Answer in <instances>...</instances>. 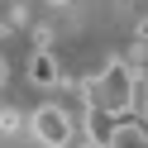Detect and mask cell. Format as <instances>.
I'll return each mask as SVG.
<instances>
[{"mask_svg":"<svg viewBox=\"0 0 148 148\" xmlns=\"http://www.w3.org/2000/svg\"><path fill=\"white\" fill-rule=\"evenodd\" d=\"M24 129L34 134L38 148H67L72 138H77V119H72L62 105H38L29 119H24Z\"/></svg>","mask_w":148,"mask_h":148,"instance_id":"6da1fadb","label":"cell"},{"mask_svg":"<svg viewBox=\"0 0 148 148\" xmlns=\"http://www.w3.org/2000/svg\"><path fill=\"white\" fill-rule=\"evenodd\" d=\"M86 138L96 148H124V129H119L115 110H105V105L91 100V105H86Z\"/></svg>","mask_w":148,"mask_h":148,"instance_id":"7a4b0ae2","label":"cell"},{"mask_svg":"<svg viewBox=\"0 0 148 148\" xmlns=\"http://www.w3.org/2000/svg\"><path fill=\"white\" fill-rule=\"evenodd\" d=\"M29 81L38 91H58L62 86V67H58V53L53 48H34L29 53Z\"/></svg>","mask_w":148,"mask_h":148,"instance_id":"3957f363","label":"cell"},{"mask_svg":"<svg viewBox=\"0 0 148 148\" xmlns=\"http://www.w3.org/2000/svg\"><path fill=\"white\" fill-rule=\"evenodd\" d=\"M24 119H29V115H19L14 105H0V134H5V138H14V134L24 129Z\"/></svg>","mask_w":148,"mask_h":148,"instance_id":"277c9868","label":"cell"},{"mask_svg":"<svg viewBox=\"0 0 148 148\" xmlns=\"http://www.w3.org/2000/svg\"><path fill=\"white\" fill-rule=\"evenodd\" d=\"M29 38H34V48H53V24H48V19L29 24Z\"/></svg>","mask_w":148,"mask_h":148,"instance_id":"5b68a950","label":"cell"},{"mask_svg":"<svg viewBox=\"0 0 148 148\" xmlns=\"http://www.w3.org/2000/svg\"><path fill=\"white\" fill-rule=\"evenodd\" d=\"M5 19H10V24H14V29H24V24H29V10H24L19 0H14V5H10V14H5Z\"/></svg>","mask_w":148,"mask_h":148,"instance_id":"8992f818","label":"cell"},{"mask_svg":"<svg viewBox=\"0 0 148 148\" xmlns=\"http://www.w3.org/2000/svg\"><path fill=\"white\" fill-rule=\"evenodd\" d=\"M134 43H143V48H148V14H138V24H134Z\"/></svg>","mask_w":148,"mask_h":148,"instance_id":"52a82bcc","label":"cell"},{"mask_svg":"<svg viewBox=\"0 0 148 148\" xmlns=\"http://www.w3.org/2000/svg\"><path fill=\"white\" fill-rule=\"evenodd\" d=\"M5 81H10V58L0 53V91H5Z\"/></svg>","mask_w":148,"mask_h":148,"instance_id":"ba28073f","label":"cell"},{"mask_svg":"<svg viewBox=\"0 0 148 148\" xmlns=\"http://www.w3.org/2000/svg\"><path fill=\"white\" fill-rule=\"evenodd\" d=\"M14 34H19V29H14L10 19H0V43H5V38H14Z\"/></svg>","mask_w":148,"mask_h":148,"instance_id":"9c48e42d","label":"cell"},{"mask_svg":"<svg viewBox=\"0 0 148 148\" xmlns=\"http://www.w3.org/2000/svg\"><path fill=\"white\" fill-rule=\"evenodd\" d=\"M48 5H58V10H67V5H72V0H48Z\"/></svg>","mask_w":148,"mask_h":148,"instance_id":"30bf717a","label":"cell"},{"mask_svg":"<svg viewBox=\"0 0 148 148\" xmlns=\"http://www.w3.org/2000/svg\"><path fill=\"white\" fill-rule=\"evenodd\" d=\"M77 148H96V143H91V138H86V143H77Z\"/></svg>","mask_w":148,"mask_h":148,"instance_id":"8fae6325","label":"cell"}]
</instances>
